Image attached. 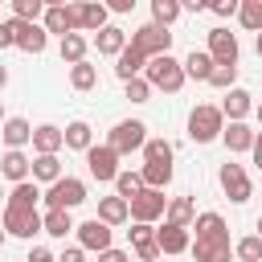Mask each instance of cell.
Wrapping results in <instances>:
<instances>
[{
    "label": "cell",
    "mask_w": 262,
    "mask_h": 262,
    "mask_svg": "<svg viewBox=\"0 0 262 262\" xmlns=\"http://www.w3.org/2000/svg\"><path fill=\"white\" fill-rule=\"evenodd\" d=\"M217 184H221V192H225L233 205H246V201L254 196V184H250V176H246V168H242V164H221Z\"/></svg>",
    "instance_id": "6"
},
{
    "label": "cell",
    "mask_w": 262,
    "mask_h": 262,
    "mask_svg": "<svg viewBox=\"0 0 262 262\" xmlns=\"http://www.w3.org/2000/svg\"><path fill=\"white\" fill-rule=\"evenodd\" d=\"M143 164H172V143L168 139H147L143 143Z\"/></svg>",
    "instance_id": "39"
},
{
    "label": "cell",
    "mask_w": 262,
    "mask_h": 262,
    "mask_svg": "<svg viewBox=\"0 0 262 262\" xmlns=\"http://www.w3.org/2000/svg\"><path fill=\"white\" fill-rule=\"evenodd\" d=\"M192 229H196V237H229V225H225V217L221 213H196V221H192Z\"/></svg>",
    "instance_id": "32"
},
{
    "label": "cell",
    "mask_w": 262,
    "mask_h": 262,
    "mask_svg": "<svg viewBox=\"0 0 262 262\" xmlns=\"http://www.w3.org/2000/svg\"><path fill=\"white\" fill-rule=\"evenodd\" d=\"M209 8H213V16H237V8H242V0H213Z\"/></svg>",
    "instance_id": "43"
},
{
    "label": "cell",
    "mask_w": 262,
    "mask_h": 262,
    "mask_svg": "<svg viewBox=\"0 0 262 262\" xmlns=\"http://www.w3.org/2000/svg\"><path fill=\"white\" fill-rule=\"evenodd\" d=\"M233 258H237V262H262V237H258V233L242 237V242L233 246Z\"/></svg>",
    "instance_id": "40"
},
{
    "label": "cell",
    "mask_w": 262,
    "mask_h": 262,
    "mask_svg": "<svg viewBox=\"0 0 262 262\" xmlns=\"http://www.w3.org/2000/svg\"><path fill=\"white\" fill-rule=\"evenodd\" d=\"M0 139H4V147H8V151H20L25 143H33V123H29V119H20V115H12V119H4Z\"/></svg>",
    "instance_id": "19"
},
{
    "label": "cell",
    "mask_w": 262,
    "mask_h": 262,
    "mask_svg": "<svg viewBox=\"0 0 262 262\" xmlns=\"http://www.w3.org/2000/svg\"><path fill=\"white\" fill-rule=\"evenodd\" d=\"M66 172H61V160L57 156H33V180L37 184H57Z\"/></svg>",
    "instance_id": "31"
},
{
    "label": "cell",
    "mask_w": 262,
    "mask_h": 262,
    "mask_svg": "<svg viewBox=\"0 0 262 262\" xmlns=\"http://www.w3.org/2000/svg\"><path fill=\"white\" fill-rule=\"evenodd\" d=\"M61 147H66V131H61L57 123L33 127V151H37V156H57Z\"/></svg>",
    "instance_id": "18"
},
{
    "label": "cell",
    "mask_w": 262,
    "mask_h": 262,
    "mask_svg": "<svg viewBox=\"0 0 262 262\" xmlns=\"http://www.w3.org/2000/svg\"><path fill=\"white\" fill-rule=\"evenodd\" d=\"M184 78H192V82H209V78H213V57H209V49H192V53L184 57Z\"/></svg>",
    "instance_id": "28"
},
{
    "label": "cell",
    "mask_w": 262,
    "mask_h": 262,
    "mask_svg": "<svg viewBox=\"0 0 262 262\" xmlns=\"http://www.w3.org/2000/svg\"><path fill=\"white\" fill-rule=\"evenodd\" d=\"M25 262H57V254H49V250H45V246H33V250H29V258H25Z\"/></svg>",
    "instance_id": "45"
},
{
    "label": "cell",
    "mask_w": 262,
    "mask_h": 262,
    "mask_svg": "<svg viewBox=\"0 0 262 262\" xmlns=\"http://www.w3.org/2000/svg\"><path fill=\"white\" fill-rule=\"evenodd\" d=\"M221 115H225L229 123H246V115H254V94L242 90V86H233V90L221 98Z\"/></svg>",
    "instance_id": "17"
},
{
    "label": "cell",
    "mask_w": 262,
    "mask_h": 262,
    "mask_svg": "<svg viewBox=\"0 0 262 262\" xmlns=\"http://www.w3.org/2000/svg\"><path fill=\"white\" fill-rule=\"evenodd\" d=\"M237 37L229 33V29H209V57H213V66H237Z\"/></svg>",
    "instance_id": "10"
},
{
    "label": "cell",
    "mask_w": 262,
    "mask_h": 262,
    "mask_svg": "<svg viewBox=\"0 0 262 262\" xmlns=\"http://www.w3.org/2000/svg\"><path fill=\"white\" fill-rule=\"evenodd\" d=\"M61 131H66V147H74V151H82V156L94 147V131H90L86 119H74V123H66Z\"/></svg>",
    "instance_id": "27"
},
{
    "label": "cell",
    "mask_w": 262,
    "mask_h": 262,
    "mask_svg": "<svg viewBox=\"0 0 262 262\" xmlns=\"http://www.w3.org/2000/svg\"><path fill=\"white\" fill-rule=\"evenodd\" d=\"M143 78H147V86L151 90H164V94H176L188 78H184V61H176L172 53H160V57H151L147 61V70H143Z\"/></svg>",
    "instance_id": "1"
},
{
    "label": "cell",
    "mask_w": 262,
    "mask_h": 262,
    "mask_svg": "<svg viewBox=\"0 0 262 262\" xmlns=\"http://www.w3.org/2000/svg\"><path fill=\"white\" fill-rule=\"evenodd\" d=\"M127 45H131L135 53H143V57L151 61V57H160V53H172V33L147 20V25H139V29L131 33V41H127Z\"/></svg>",
    "instance_id": "4"
},
{
    "label": "cell",
    "mask_w": 262,
    "mask_h": 262,
    "mask_svg": "<svg viewBox=\"0 0 262 262\" xmlns=\"http://www.w3.org/2000/svg\"><path fill=\"white\" fill-rule=\"evenodd\" d=\"M156 242H160V254H188V250H192L188 229L168 225V221H164V229H156Z\"/></svg>",
    "instance_id": "21"
},
{
    "label": "cell",
    "mask_w": 262,
    "mask_h": 262,
    "mask_svg": "<svg viewBox=\"0 0 262 262\" xmlns=\"http://www.w3.org/2000/svg\"><path fill=\"white\" fill-rule=\"evenodd\" d=\"M254 45H258V57H262V33H258V41H254Z\"/></svg>",
    "instance_id": "54"
},
{
    "label": "cell",
    "mask_w": 262,
    "mask_h": 262,
    "mask_svg": "<svg viewBox=\"0 0 262 262\" xmlns=\"http://www.w3.org/2000/svg\"><path fill=\"white\" fill-rule=\"evenodd\" d=\"M254 229H258V237H262V217H258V221H254Z\"/></svg>",
    "instance_id": "53"
},
{
    "label": "cell",
    "mask_w": 262,
    "mask_h": 262,
    "mask_svg": "<svg viewBox=\"0 0 262 262\" xmlns=\"http://www.w3.org/2000/svg\"><path fill=\"white\" fill-rule=\"evenodd\" d=\"M41 221H45V233L49 237H61L66 242V233H74L78 225H74V217H70V209H45L41 213Z\"/></svg>",
    "instance_id": "30"
},
{
    "label": "cell",
    "mask_w": 262,
    "mask_h": 262,
    "mask_svg": "<svg viewBox=\"0 0 262 262\" xmlns=\"http://www.w3.org/2000/svg\"><path fill=\"white\" fill-rule=\"evenodd\" d=\"M98 221L111 225V229H115V225H127V221H131V205H127L123 196H102V201H98Z\"/></svg>",
    "instance_id": "22"
},
{
    "label": "cell",
    "mask_w": 262,
    "mask_h": 262,
    "mask_svg": "<svg viewBox=\"0 0 262 262\" xmlns=\"http://www.w3.org/2000/svg\"><path fill=\"white\" fill-rule=\"evenodd\" d=\"M98 262H127V254H123V250H115V246H111V250H106V254H98Z\"/></svg>",
    "instance_id": "48"
},
{
    "label": "cell",
    "mask_w": 262,
    "mask_h": 262,
    "mask_svg": "<svg viewBox=\"0 0 262 262\" xmlns=\"http://www.w3.org/2000/svg\"><path fill=\"white\" fill-rule=\"evenodd\" d=\"M57 262H86V250H82V246H70V250L57 254Z\"/></svg>",
    "instance_id": "44"
},
{
    "label": "cell",
    "mask_w": 262,
    "mask_h": 262,
    "mask_svg": "<svg viewBox=\"0 0 262 262\" xmlns=\"http://www.w3.org/2000/svg\"><path fill=\"white\" fill-rule=\"evenodd\" d=\"M0 176L12 180V184H25V180L33 176V160H29L25 151H4V156H0Z\"/></svg>",
    "instance_id": "20"
},
{
    "label": "cell",
    "mask_w": 262,
    "mask_h": 262,
    "mask_svg": "<svg viewBox=\"0 0 262 262\" xmlns=\"http://www.w3.org/2000/svg\"><path fill=\"white\" fill-rule=\"evenodd\" d=\"M180 0H151V25H160V29H168V25H176L180 20Z\"/></svg>",
    "instance_id": "33"
},
{
    "label": "cell",
    "mask_w": 262,
    "mask_h": 262,
    "mask_svg": "<svg viewBox=\"0 0 262 262\" xmlns=\"http://www.w3.org/2000/svg\"><path fill=\"white\" fill-rule=\"evenodd\" d=\"M123 90H127V98H131V102H147V98H151L147 78H131V82H123Z\"/></svg>",
    "instance_id": "42"
},
{
    "label": "cell",
    "mask_w": 262,
    "mask_h": 262,
    "mask_svg": "<svg viewBox=\"0 0 262 262\" xmlns=\"http://www.w3.org/2000/svg\"><path fill=\"white\" fill-rule=\"evenodd\" d=\"M143 70H147V57H143V53H135L131 45H127V49L115 57V74H119L123 82H131V78H143Z\"/></svg>",
    "instance_id": "26"
},
{
    "label": "cell",
    "mask_w": 262,
    "mask_h": 262,
    "mask_svg": "<svg viewBox=\"0 0 262 262\" xmlns=\"http://www.w3.org/2000/svg\"><path fill=\"white\" fill-rule=\"evenodd\" d=\"M4 86H8V70L0 66V90H4Z\"/></svg>",
    "instance_id": "52"
},
{
    "label": "cell",
    "mask_w": 262,
    "mask_h": 262,
    "mask_svg": "<svg viewBox=\"0 0 262 262\" xmlns=\"http://www.w3.org/2000/svg\"><path fill=\"white\" fill-rule=\"evenodd\" d=\"M86 37L82 33H70V37H61V61L66 66H78V61H86Z\"/></svg>",
    "instance_id": "34"
},
{
    "label": "cell",
    "mask_w": 262,
    "mask_h": 262,
    "mask_svg": "<svg viewBox=\"0 0 262 262\" xmlns=\"http://www.w3.org/2000/svg\"><path fill=\"white\" fill-rule=\"evenodd\" d=\"M127 205H131V221H143V225H151V221H160V217L168 213V196L156 192V188H143V192L131 196Z\"/></svg>",
    "instance_id": "7"
},
{
    "label": "cell",
    "mask_w": 262,
    "mask_h": 262,
    "mask_svg": "<svg viewBox=\"0 0 262 262\" xmlns=\"http://www.w3.org/2000/svg\"><path fill=\"white\" fill-rule=\"evenodd\" d=\"M209 86H217V90H233L237 86V66H213V78H209Z\"/></svg>",
    "instance_id": "41"
},
{
    "label": "cell",
    "mask_w": 262,
    "mask_h": 262,
    "mask_svg": "<svg viewBox=\"0 0 262 262\" xmlns=\"http://www.w3.org/2000/svg\"><path fill=\"white\" fill-rule=\"evenodd\" d=\"M139 192H143V176H139V172H131V168H123V172L115 176V196L131 201V196H139Z\"/></svg>",
    "instance_id": "35"
},
{
    "label": "cell",
    "mask_w": 262,
    "mask_h": 262,
    "mask_svg": "<svg viewBox=\"0 0 262 262\" xmlns=\"http://www.w3.org/2000/svg\"><path fill=\"white\" fill-rule=\"evenodd\" d=\"M86 168H90L94 180H111V184H115V176L123 172V168H119V156H115L106 143H94V147L86 151Z\"/></svg>",
    "instance_id": "11"
},
{
    "label": "cell",
    "mask_w": 262,
    "mask_h": 262,
    "mask_svg": "<svg viewBox=\"0 0 262 262\" xmlns=\"http://www.w3.org/2000/svg\"><path fill=\"white\" fill-rule=\"evenodd\" d=\"M0 201H4V205H8V192H4V188H0Z\"/></svg>",
    "instance_id": "55"
},
{
    "label": "cell",
    "mask_w": 262,
    "mask_h": 262,
    "mask_svg": "<svg viewBox=\"0 0 262 262\" xmlns=\"http://www.w3.org/2000/svg\"><path fill=\"white\" fill-rule=\"evenodd\" d=\"M237 20H242V29H250V33H262V0H242V8H237Z\"/></svg>",
    "instance_id": "37"
},
{
    "label": "cell",
    "mask_w": 262,
    "mask_h": 262,
    "mask_svg": "<svg viewBox=\"0 0 262 262\" xmlns=\"http://www.w3.org/2000/svg\"><path fill=\"white\" fill-rule=\"evenodd\" d=\"M0 246H4V225H0Z\"/></svg>",
    "instance_id": "57"
},
{
    "label": "cell",
    "mask_w": 262,
    "mask_h": 262,
    "mask_svg": "<svg viewBox=\"0 0 262 262\" xmlns=\"http://www.w3.org/2000/svg\"><path fill=\"white\" fill-rule=\"evenodd\" d=\"M4 233L33 237V233H45V221H41L37 209H12V205H4Z\"/></svg>",
    "instance_id": "8"
},
{
    "label": "cell",
    "mask_w": 262,
    "mask_h": 262,
    "mask_svg": "<svg viewBox=\"0 0 262 262\" xmlns=\"http://www.w3.org/2000/svg\"><path fill=\"white\" fill-rule=\"evenodd\" d=\"M16 45V37H12V25L8 20H0V49H12Z\"/></svg>",
    "instance_id": "46"
},
{
    "label": "cell",
    "mask_w": 262,
    "mask_h": 262,
    "mask_svg": "<svg viewBox=\"0 0 262 262\" xmlns=\"http://www.w3.org/2000/svg\"><path fill=\"white\" fill-rule=\"evenodd\" d=\"M106 8H111V12H131V8H135V0H111Z\"/></svg>",
    "instance_id": "49"
},
{
    "label": "cell",
    "mask_w": 262,
    "mask_h": 262,
    "mask_svg": "<svg viewBox=\"0 0 262 262\" xmlns=\"http://www.w3.org/2000/svg\"><path fill=\"white\" fill-rule=\"evenodd\" d=\"M37 201H45V192H41L37 180L12 184V192H8V205H12V209H37Z\"/></svg>",
    "instance_id": "29"
},
{
    "label": "cell",
    "mask_w": 262,
    "mask_h": 262,
    "mask_svg": "<svg viewBox=\"0 0 262 262\" xmlns=\"http://www.w3.org/2000/svg\"><path fill=\"white\" fill-rule=\"evenodd\" d=\"M12 25V37H16V49H25V53H45V45H49V33H45V25H29V20H8Z\"/></svg>",
    "instance_id": "12"
},
{
    "label": "cell",
    "mask_w": 262,
    "mask_h": 262,
    "mask_svg": "<svg viewBox=\"0 0 262 262\" xmlns=\"http://www.w3.org/2000/svg\"><path fill=\"white\" fill-rule=\"evenodd\" d=\"M70 86H74V90H94V86H98V70H94L90 61L70 66Z\"/></svg>",
    "instance_id": "36"
},
{
    "label": "cell",
    "mask_w": 262,
    "mask_h": 262,
    "mask_svg": "<svg viewBox=\"0 0 262 262\" xmlns=\"http://www.w3.org/2000/svg\"><path fill=\"white\" fill-rule=\"evenodd\" d=\"M0 127H4V102H0Z\"/></svg>",
    "instance_id": "56"
},
{
    "label": "cell",
    "mask_w": 262,
    "mask_h": 262,
    "mask_svg": "<svg viewBox=\"0 0 262 262\" xmlns=\"http://www.w3.org/2000/svg\"><path fill=\"white\" fill-rule=\"evenodd\" d=\"M147 139H151V135H147V123H139V119H123V123L111 127L106 147H111L115 156H131V151H143Z\"/></svg>",
    "instance_id": "3"
},
{
    "label": "cell",
    "mask_w": 262,
    "mask_h": 262,
    "mask_svg": "<svg viewBox=\"0 0 262 262\" xmlns=\"http://www.w3.org/2000/svg\"><path fill=\"white\" fill-rule=\"evenodd\" d=\"M254 119H258V131H262V98L254 102Z\"/></svg>",
    "instance_id": "51"
},
{
    "label": "cell",
    "mask_w": 262,
    "mask_h": 262,
    "mask_svg": "<svg viewBox=\"0 0 262 262\" xmlns=\"http://www.w3.org/2000/svg\"><path fill=\"white\" fill-rule=\"evenodd\" d=\"M164 221H168V225H180V229H192V221H196V205H192V196H168V213H164Z\"/></svg>",
    "instance_id": "23"
},
{
    "label": "cell",
    "mask_w": 262,
    "mask_h": 262,
    "mask_svg": "<svg viewBox=\"0 0 262 262\" xmlns=\"http://www.w3.org/2000/svg\"><path fill=\"white\" fill-rule=\"evenodd\" d=\"M12 16H16V20H29V25H41L45 4H41V0H12Z\"/></svg>",
    "instance_id": "38"
},
{
    "label": "cell",
    "mask_w": 262,
    "mask_h": 262,
    "mask_svg": "<svg viewBox=\"0 0 262 262\" xmlns=\"http://www.w3.org/2000/svg\"><path fill=\"white\" fill-rule=\"evenodd\" d=\"M192 258L196 262H229L233 246H229V237H192Z\"/></svg>",
    "instance_id": "16"
},
{
    "label": "cell",
    "mask_w": 262,
    "mask_h": 262,
    "mask_svg": "<svg viewBox=\"0 0 262 262\" xmlns=\"http://www.w3.org/2000/svg\"><path fill=\"white\" fill-rule=\"evenodd\" d=\"M250 156H254V164H258V168H262V131H258V135H254V147H250Z\"/></svg>",
    "instance_id": "50"
},
{
    "label": "cell",
    "mask_w": 262,
    "mask_h": 262,
    "mask_svg": "<svg viewBox=\"0 0 262 262\" xmlns=\"http://www.w3.org/2000/svg\"><path fill=\"white\" fill-rule=\"evenodd\" d=\"M41 25H45V33H57V37L78 33V4H45Z\"/></svg>",
    "instance_id": "9"
},
{
    "label": "cell",
    "mask_w": 262,
    "mask_h": 262,
    "mask_svg": "<svg viewBox=\"0 0 262 262\" xmlns=\"http://www.w3.org/2000/svg\"><path fill=\"white\" fill-rule=\"evenodd\" d=\"M254 127L250 123H225V131H221V143L229 147V151H250L254 147Z\"/></svg>",
    "instance_id": "25"
},
{
    "label": "cell",
    "mask_w": 262,
    "mask_h": 262,
    "mask_svg": "<svg viewBox=\"0 0 262 262\" xmlns=\"http://www.w3.org/2000/svg\"><path fill=\"white\" fill-rule=\"evenodd\" d=\"M127 41H131V37H127V33H123L119 25H106V29H102V33L94 37V49H98L102 57H119V53L127 49Z\"/></svg>",
    "instance_id": "24"
},
{
    "label": "cell",
    "mask_w": 262,
    "mask_h": 262,
    "mask_svg": "<svg viewBox=\"0 0 262 262\" xmlns=\"http://www.w3.org/2000/svg\"><path fill=\"white\" fill-rule=\"evenodd\" d=\"M127 233H131V250H135L139 262H156V258H160V242H156V229H151V225L135 221Z\"/></svg>",
    "instance_id": "15"
},
{
    "label": "cell",
    "mask_w": 262,
    "mask_h": 262,
    "mask_svg": "<svg viewBox=\"0 0 262 262\" xmlns=\"http://www.w3.org/2000/svg\"><path fill=\"white\" fill-rule=\"evenodd\" d=\"M221 131H225L221 106H209V102L192 106V115H188V139L192 143H213V139H221Z\"/></svg>",
    "instance_id": "2"
},
{
    "label": "cell",
    "mask_w": 262,
    "mask_h": 262,
    "mask_svg": "<svg viewBox=\"0 0 262 262\" xmlns=\"http://www.w3.org/2000/svg\"><path fill=\"white\" fill-rule=\"evenodd\" d=\"M74 233H78V246H82V250H98V254H106V250H111V233H115V229H111V225H102L98 217H90V221H82Z\"/></svg>",
    "instance_id": "13"
},
{
    "label": "cell",
    "mask_w": 262,
    "mask_h": 262,
    "mask_svg": "<svg viewBox=\"0 0 262 262\" xmlns=\"http://www.w3.org/2000/svg\"><path fill=\"white\" fill-rule=\"evenodd\" d=\"M106 16H111L106 4H98V0H82V4H78V33H94V37H98V33L111 25Z\"/></svg>",
    "instance_id": "14"
},
{
    "label": "cell",
    "mask_w": 262,
    "mask_h": 262,
    "mask_svg": "<svg viewBox=\"0 0 262 262\" xmlns=\"http://www.w3.org/2000/svg\"><path fill=\"white\" fill-rule=\"evenodd\" d=\"M86 201V184L78 176H61L57 184L45 188V209H78Z\"/></svg>",
    "instance_id": "5"
},
{
    "label": "cell",
    "mask_w": 262,
    "mask_h": 262,
    "mask_svg": "<svg viewBox=\"0 0 262 262\" xmlns=\"http://www.w3.org/2000/svg\"><path fill=\"white\" fill-rule=\"evenodd\" d=\"M180 8H184V12H205L209 0H180Z\"/></svg>",
    "instance_id": "47"
}]
</instances>
